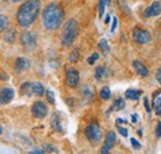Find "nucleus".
<instances>
[{"label": "nucleus", "instance_id": "nucleus-1", "mask_svg": "<svg viewBox=\"0 0 161 154\" xmlns=\"http://www.w3.org/2000/svg\"><path fill=\"white\" fill-rule=\"evenodd\" d=\"M64 18V10L58 3H50L42 13V25L48 31H56L60 28Z\"/></svg>", "mask_w": 161, "mask_h": 154}, {"label": "nucleus", "instance_id": "nucleus-2", "mask_svg": "<svg viewBox=\"0 0 161 154\" xmlns=\"http://www.w3.org/2000/svg\"><path fill=\"white\" fill-rule=\"evenodd\" d=\"M41 10L40 0H26L21 4L16 14V21L21 27H29L37 19Z\"/></svg>", "mask_w": 161, "mask_h": 154}, {"label": "nucleus", "instance_id": "nucleus-3", "mask_svg": "<svg viewBox=\"0 0 161 154\" xmlns=\"http://www.w3.org/2000/svg\"><path fill=\"white\" fill-rule=\"evenodd\" d=\"M80 25L75 19L67 20L63 25V28L61 31V43L63 47H69L75 42V39L78 35Z\"/></svg>", "mask_w": 161, "mask_h": 154}, {"label": "nucleus", "instance_id": "nucleus-4", "mask_svg": "<svg viewBox=\"0 0 161 154\" xmlns=\"http://www.w3.org/2000/svg\"><path fill=\"white\" fill-rule=\"evenodd\" d=\"M84 135L87 137V139L89 141V143L93 146H97L102 141V131L98 123H96V122H92L86 127Z\"/></svg>", "mask_w": 161, "mask_h": 154}, {"label": "nucleus", "instance_id": "nucleus-5", "mask_svg": "<svg viewBox=\"0 0 161 154\" xmlns=\"http://www.w3.org/2000/svg\"><path fill=\"white\" fill-rule=\"evenodd\" d=\"M20 42L22 44V47L27 51H34L36 48V44H37V39L36 36L32 33V32H22L20 36Z\"/></svg>", "mask_w": 161, "mask_h": 154}, {"label": "nucleus", "instance_id": "nucleus-6", "mask_svg": "<svg viewBox=\"0 0 161 154\" xmlns=\"http://www.w3.org/2000/svg\"><path fill=\"white\" fill-rule=\"evenodd\" d=\"M66 84L72 89L78 86V84H80V73H78V70L76 68H73V67H67L66 68Z\"/></svg>", "mask_w": 161, "mask_h": 154}, {"label": "nucleus", "instance_id": "nucleus-7", "mask_svg": "<svg viewBox=\"0 0 161 154\" xmlns=\"http://www.w3.org/2000/svg\"><path fill=\"white\" fill-rule=\"evenodd\" d=\"M131 37L133 41L136 43V44H145V43H149L151 41V35L149 31L146 30H142V28H134L133 30V33H131Z\"/></svg>", "mask_w": 161, "mask_h": 154}, {"label": "nucleus", "instance_id": "nucleus-8", "mask_svg": "<svg viewBox=\"0 0 161 154\" xmlns=\"http://www.w3.org/2000/svg\"><path fill=\"white\" fill-rule=\"evenodd\" d=\"M31 114L35 118H43L48 114V107L45 102L36 101V102H34V105L31 107Z\"/></svg>", "mask_w": 161, "mask_h": 154}, {"label": "nucleus", "instance_id": "nucleus-9", "mask_svg": "<svg viewBox=\"0 0 161 154\" xmlns=\"http://www.w3.org/2000/svg\"><path fill=\"white\" fill-rule=\"evenodd\" d=\"M161 14V3L160 1H154L150 6H147L144 13H142V16L144 18H155V16H159Z\"/></svg>", "mask_w": 161, "mask_h": 154}, {"label": "nucleus", "instance_id": "nucleus-10", "mask_svg": "<svg viewBox=\"0 0 161 154\" xmlns=\"http://www.w3.org/2000/svg\"><path fill=\"white\" fill-rule=\"evenodd\" d=\"M115 139H117V136L115 133L113 132V131H109L107 136H105V142H104V144H103V147H102L101 149V153L102 154H108L110 152V149L114 147V144H115Z\"/></svg>", "mask_w": 161, "mask_h": 154}, {"label": "nucleus", "instance_id": "nucleus-11", "mask_svg": "<svg viewBox=\"0 0 161 154\" xmlns=\"http://www.w3.org/2000/svg\"><path fill=\"white\" fill-rule=\"evenodd\" d=\"M14 89L11 88H3L0 89V104L5 105V104H9L13 99H14Z\"/></svg>", "mask_w": 161, "mask_h": 154}, {"label": "nucleus", "instance_id": "nucleus-12", "mask_svg": "<svg viewBox=\"0 0 161 154\" xmlns=\"http://www.w3.org/2000/svg\"><path fill=\"white\" fill-rule=\"evenodd\" d=\"M30 68V62L29 59L25 57H18L15 63H14V69L18 72V73H21V72H25Z\"/></svg>", "mask_w": 161, "mask_h": 154}, {"label": "nucleus", "instance_id": "nucleus-13", "mask_svg": "<svg viewBox=\"0 0 161 154\" xmlns=\"http://www.w3.org/2000/svg\"><path fill=\"white\" fill-rule=\"evenodd\" d=\"M133 68L135 69L136 74L140 75V77H147L149 75V69L139 60H134L133 62Z\"/></svg>", "mask_w": 161, "mask_h": 154}, {"label": "nucleus", "instance_id": "nucleus-14", "mask_svg": "<svg viewBox=\"0 0 161 154\" xmlns=\"http://www.w3.org/2000/svg\"><path fill=\"white\" fill-rule=\"evenodd\" d=\"M80 95H82V99L86 101V102H91L94 97V94L92 93V90L87 86H82L80 89Z\"/></svg>", "mask_w": 161, "mask_h": 154}, {"label": "nucleus", "instance_id": "nucleus-15", "mask_svg": "<svg viewBox=\"0 0 161 154\" xmlns=\"http://www.w3.org/2000/svg\"><path fill=\"white\" fill-rule=\"evenodd\" d=\"M51 127L53 131H57V132H63L62 130V126H61V120L57 114L52 115V118H51Z\"/></svg>", "mask_w": 161, "mask_h": 154}, {"label": "nucleus", "instance_id": "nucleus-16", "mask_svg": "<svg viewBox=\"0 0 161 154\" xmlns=\"http://www.w3.org/2000/svg\"><path fill=\"white\" fill-rule=\"evenodd\" d=\"M107 75H108V70H107V68L105 67H97L96 68V72H94V77H96V79L97 80H104L105 78H107Z\"/></svg>", "mask_w": 161, "mask_h": 154}, {"label": "nucleus", "instance_id": "nucleus-17", "mask_svg": "<svg viewBox=\"0 0 161 154\" xmlns=\"http://www.w3.org/2000/svg\"><path fill=\"white\" fill-rule=\"evenodd\" d=\"M20 94L21 95H26V96H31L34 94V91H32V84L31 83H24L20 86Z\"/></svg>", "mask_w": 161, "mask_h": 154}, {"label": "nucleus", "instance_id": "nucleus-18", "mask_svg": "<svg viewBox=\"0 0 161 154\" xmlns=\"http://www.w3.org/2000/svg\"><path fill=\"white\" fill-rule=\"evenodd\" d=\"M125 107V101H124V99H121V97H118V99H115V101L112 104V110L113 111H120Z\"/></svg>", "mask_w": 161, "mask_h": 154}, {"label": "nucleus", "instance_id": "nucleus-19", "mask_svg": "<svg viewBox=\"0 0 161 154\" xmlns=\"http://www.w3.org/2000/svg\"><path fill=\"white\" fill-rule=\"evenodd\" d=\"M32 91H34V94L35 95H37V96H42L43 95V93H45V88H43V85L39 83V81H35V83H32Z\"/></svg>", "mask_w": 161, "mask_h": 154}, {"label": "nucleus", "instance_id": "nucleus-20", "mask_svg": "<svg viewBox=\"0 0 161 154\" xmlns=\"http://www.w3.org/2000/svg\"><path fill=\"white\" fill-rule=\"evenodd\" d=\"M125 97L126 99H129V100H139V97H140V91H138V90H135V89H128L126 91H125Z\"/></svg>", "mask_w": 161, "mask_h": 154}, {"label": "nucleus", "instance_id": "nucleus-21", "mask_svg": "<svg viewBox=\"0 0 161 154\" xmlns=\"http://www.w3.org/2000/svg\"><path fill=\"white\" fill-rule=\"evenodd\" d=\"M98 48H99V51H101L103 54H108L109 51H110V47H109V44H108V41L104 38H102L101 41H99Z\"/></svg>", "mask_w": 161, "mask_h": 154}, {"label": "nucleus", "instance_id": "nucleus-22", "mask_svg": "<svg viewBox=\"0 0 161 154\" xmlns=\"http://www.w3.org/2000/svg\"><path fill=\"white\" fill-rule=\"evenodd\" d=\"M110 95H112V93H110V89L108 86H103L101 89V91H99V97H101L102 100H104V101L109 100Z\"/></svg>", "mask_w": 161, "mask_h": 154}, {"label": "nucleus", "instance_id": "nucleus-23", "mask_svg": "<svg viewBox=\"0 0 161 154\" xmlns=\"http://www.w3.org/2000/svg\"><path fill=\"white\" fill-rule=\"evenodd\" d=\"M110 4V0H99L98 3V10H99V18H103L104 13H105V6H108Z\"/></svg>", "mask_w": 161, "mask_h": 154}, {"label": "nucleus", "instance_id": "nucleus-24", "mask_svg": "<svg viewBox=\"0 0 161 154\" xmlns=\"http://www.w3.org/2000/svg\"><path fill=\"white\" fill-rule=\"evenodd\" d=\"M8 26H9V19H8V16L0 15V33L4 32V31H6Z\"/></svg>", "mask_w": 161, "mask_h": 154}, {"label": "nucleus", "instance_id": "nucleus-25", "mask_svg": "<svg viewBox=\"0 0 161 154\" xmlns=\"http://www.w3.org/2000/svg\"><path fill=\"white\" fill-rule=\"evenodd\" d=\"M154 110H155V115H161V96L154 99Z\"/></svg>", "mask_w": 161, "mask_h": 154}, {"label": "nucleus", "instance_id": "nucleus-26", "mask_svg": "<svg viewBox=\"0 0 161 154\" xmlns=\"http://www.w3.org/2000/svg\"><path fill=\"white\" fill-rule=\"evenodd\" d=\"M15 35H16L15 30H13V28L6 30V32H5V41H8V42H13V41L15 39Z\"/></svg>", "mask_w": 161, "mask_h": 154}, {"label": "nucleus", "instance_id": "nucleus-27", "mask_svg": "<svg viewBox=\"0 0 161 154\" xmlns=\"http://www.w3.org/2000/svg\"><path fill=\"white\" fill-rule=\"evenodd\" d=\"M68 59H69V62H77L78 59H80V51L76 48V49H73L72 52H71V54L68 56Z\"/></svg>", "mask_w": 161, "mask_h": 154}, {"label": "nucleus", "instance_id": "nucleus-28", "mask_svg": "<svg viewBox=\"0 0 161 154\" xmlns=\"http://www.w3.org/2000/svg\"><path fill=\"white\" fill-rule=\"evenodd\" d=\"M46 97H47L48 102H51V104H55V94H53V91H52L51 89L46 90Z\"/></svg>", "mask_w": 161, "mask_h": 154}, {"label": "nucleus", "instance_id": "nucleus-29", "mask_svg": "<svg viewBox=\"0 0 161 154\" xmlns=\"http://www.w3.org/2000/svg\"><path fill=\"white\" fill-rule=\"evenodd\" d=\"M99 58V54L97 53V52H94L91 57H88V59H87V62H88V64H91V65H93L94 63H96V60Z\"/></svg>", "mask_w": 161, "mask_h": 154}, {"label": "nucleus", "instance_id": "nucleus-30", "mask_svg": "<svg viewBox=\"0 0 161 154\" xmlns=\"http://www.w3.org/2000/svg\"><path fill=\"white\" fill-rule=\"evenodd\" d=\"M144 106H145V109H146V112H151V106H150V102H149V99L147 97H145L144 99Z\"/></svg>", "mask_w": 161, "mask_h": 154}, {"label": "nucleus", "instance_id": "nucleus-31", "mask_svg": "<svg viewBox=\"0 0 161 154\" xmlns=\"http://www.w3.org/2000/svg\"><path fill=\"white\" fill-rule=\"evenodd\" d=\"M130 142H131V146H133L135 149H140L141 148V144L136 141V139H135V138H131V139H130Z\"/></svg>", "mask_w": 161, "mask_h": 154}, {"label": "nucleus", "instance_id": "nucleus-32", "mask_svg": "<svg viewBox=\"0 0 161 154\" xmlns=\"http://www.w3.org/2000/svg\"><path fill=\"white\" fill-rule=\"evenodd\" d=\"M118 131H119V133H120L123 137H128V130H126V128L119 126V127H118Z\"/></svg>", "mask_w": 161, "mask_h": 154}, {"label": "nucleus", "instance_id": "nucleus-33", "mask_svg": "<svg viewBox=\"0 0 161 154\" xmlns=\"http://www.w3.org/2000/svg\"><path fill=\"white\" fill-rule=\"evenodd\" d=\"M117 26H118V19L117 18H113V23H112V32H114L115 31V28H117Z\"/></svg>", "mask_w": 161, "mask_h": 154}, {"label": "nucleus", "instance_id": "nucleus-34", "mask_svg": "<svg viewBox=\"0 0 161 154\" xmlns=\"http://www.w3.org/2000/svg\"><path fill=\"white\" fill-rule=\"evenodd\" d=\"M156 137H161V122L159 121L158 125H156Z\"/></svg>", "mask_w": 161, "mask_h": 154}, {"label": "nucleus", "instance_id": "nucleus-35", "mask_svg": "<svg viewBox=\"0 0 161 154\" xmlns=\"http://www.w3.org/2000/svg\"><path fill=\"white\" fill-rule=\"evenodd\" d=\"M43 149L50 151V152H55V151H56V148L52 147V146H50V144H43Z\"/></svg>", "mask_w": 161, "mask_h": 154}, {"label": "nucleus", "instance_id": "nucleus-36", "mask_svg": "<svg viewBox=\"0 0 161 154\" xmlns=\"http://www.w3.org/2000/svg\"><path fill=\"white\" fill-rule=\"evenodd\" d=\"M29 154H45V152L42 149H40V148H35L34 151H31Z\"/></svg>", "mask_w": 161, "mask_h": 154}, {"label": "nucleus", "instance_id": "nucleus-37", "mask_svg": "<svg viewBox=\"0 0 161 154\" xmlns=\"http://www.w3.org/2000/svg\"><path fill=\"white\" fill-rule=\"evenodd\" d=\"M156 79H158V81H159V84L161 85V68H159V69L156 70Z\"/></svg>", "mask_w": 161, "mask_h": 154}, {"label": "nucleus", "instance_id": "nucleus-38", "mask_svg": "<svg viewBox=\"0 0 161 154\" xmlns=\"http://www.w3.org/2000/svg\"><path fill=\"white\" fill-rule=\"evenodd\" d=\"M0 80H8V75L6 74H0Z\"/></svg>", "mask_w": 161, "mask_h": 154}, {"label": "nucleus", "instance_id": "nucleus-39", "mask_svg": "<svg viewBox=\"0 0 161 154\" xmlns=\"http://www.w3.org/2000/svg\"><path fill=\"white\" fill-rule=\"evenodd\" d=\"M131 118H133V122H138V115H131Z\"/></svg>", "mask_w": 161, "mask_h": 154}, {"label": "nucleus", "instance_id": "nucleus-40", "mask_svg": "<svg viewBox=\"0 0 161 154\" xmlns=\"http://www.w3.org/2000/svg\"><path fill=\"white\" fill-rule=\"evenodd\" d=\"M104 21H105V23H109V21H110V15H107Z\"/></svg>", "mask_w": 161, "mask_h": 154}, {"label": "nucleus", "instance_id": "nucleus-41", "mask_svg": "<svg viewBox=\"0 0 161 154\" xmlns=\"http://www.w3.org/2000/svg\"><path fill=\"white\" fill-rule=\"evenodd\" d=\"M13 3H19V1H21V0H11Z\"/></svg>", "mask_w": 161, "mask_h": 154}, {"label": "nucleus", "instance_id": "nucleus-42", "mask_svg": "<svg viewBox=\"0 0 161 154\" xmlns=\"http://www.w3.org/2000/svg\"><path fill=\"white\" fill-rule=\"evenodd\" d=\"M0 133H3V128H1V125H0Z\"/></svg>", "mask_w": 161, "mask_h": 154}, {"label": "nucleus", "instance_id": "nucleus-43", "mask_svg": "<svg viewBox=\"0 0 161 154\" xmlns=\"http://www.w3.org/2000/svg\"><path fill=\"white\" fill-rule=\"evenodd\" d=\"M67 1H71V0H67Z\"/></svg>", "mask_w": 161, "mask_h": 154}]
</instances>
